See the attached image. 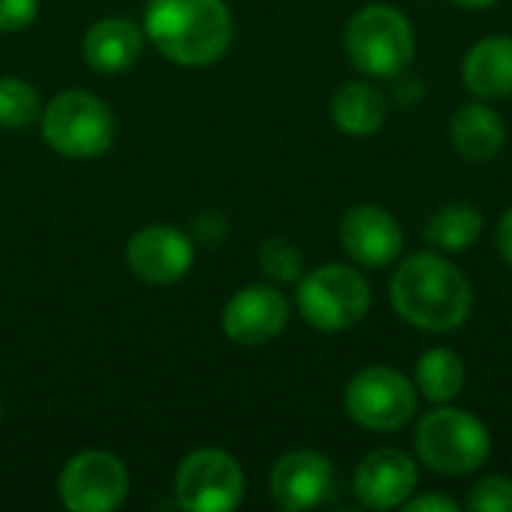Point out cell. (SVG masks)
Listing matches in <instances>:
<instances>
[{
	"instance_id": "1",
	"label": "cell",
	"mask_w": 512,
	"mask_h": 512,
	"mask_svg": "<svg viewBox=\"0 0 512 512\" xmlns=\"http://www.w3.org/2000/svg\"><path fill=\"white\" fill-rule=\"evenodd\" d=\"M390 303L423 333H453L471 318L474 288L444 252H414L390 279Z\"/></svg>"
},
{
	"instance_id": "2",
	"label": "cell",
	"mask_w": 512,
	"mask_h": 512,
	"mask_svg": "<svg viewBox=\"0 0 512 512\" xmlns=\"http://www.w3.org/2000/svg\"><path fill=\"white\" fill-rule=\"evenodd\" d=\"M144 36L171 63L201 69L231 48L234 18L225 0H147Z\"/></svg>"
},
{
	"instance_id": "3",
	"label": "cell",
	"mask_w": 512,
	"mask_h": 512,
	"mask_svg": "<svg viewBox=\"0 0 512 512\" xmlns=\"http://www.w3.org/2000/svg\"><path fill=\"white\" fill-rule=\"evenodd\" d=\"M414 447L423 465L444 477H465L492 456V432L486 423L462 408L441 405L420 417Z\"/></svg>"
},
{
	"instance_id": "4",
	"label": "cell",
	"mask_w": 512,
	"mask_h": 512,
	"mask_svg": "<svg viewBox=\"0 0 512 512\" xmlns=\"http://www.w3.org/2000/svg\"><path fill=\"white\" fill-rule=\"evenodd\" d=\"M345 51L363 75L396 78L414 60V27L396 6L369 3L351 15L345 27Z\"/></svg>"
},
{
	"instance_id": "5",
	"label": "cell",
	"mask_w": 512,
	"mask_h": 512,
	"mask_svg": "<svg viewBox=\"0 0 512 512\" xmlns=\"http://www.w3.org/2000/svg\"><path fill=\"white\" fill-rule=\"evenodd\" d=\"M297 309L321 333H345L372 309V288L348 264H324L297 282Z\"/></svg>"
},
{
	"instance_id": "6",
	"label": "cell",
	"mask_w": 512,
	"mask_h": 512,
	"mask_svg": "<svg viewBox=\"0 0 512 512\" xmlns=\"http://www.w3.org/2000/svg\"><path fill=\"white\" fill-rule=\"evenodd\" d=\"M114 135L111 108L87 90H66L42 111V141L66 159H99L114 144Z\"/></svg>"
},
{
	"instance_id": "7",
	"label": "cell",
	"mask_w": 512,
	"mask_h": 512,
	"mask_svg": "<svg viewBox=\"0 0 512 512\" xmlns=\"http://www.w3.org/2000/svg\"><path fill=\"white\" fill-rule=\"evenodd\" d=\"M417 387L390 366L360 369L345 387L348 417L369 432H399L417 414Z\"/></svg>"
},
{
	"instance_id": "8",
	"label": "cell",
	"mask_w": 512,
	"mask_h": 512,
	"mask_svg": "<svg viewBox=\"0 0 512 512\" xmlns=\"http://www.w3.org/2000/svg\"><path fill=\"white\" fill-rule=\"evenodd\" d=\"M177 507L186 512H231L246 495L240 462L216 447L192 450L174 477Z\"/></svg>"
},
{
	"instance_id": "9",
	"label": "cell",
	"mask_w": 512,
	"mask_h": 512,
	"mask_svg": "<svg viewBox=\"0 0 512 512\" xmlns=\"http://www.w3.org/2000/svg\"><path fill=\"white\" fill-rule=\"evenodd\" d=\"M57 492L69 512H114L129 495V471L114 453L84 450L63 465Z\"/></svg>"
},
{
	"instance_id": "10",
	"label": "cell",
	"mask_w": 512,
	"mask_h": 512,
	"mask_svg": "<svg viewBox=\"0 0 512 512\" xmlns=\"http://www.w3.org/2000/svg\"><path fill=\"white\" fill-rule=\"evenodd\" d=\"M291 306L273 285H249L237 291L222 309V333L243 348H261L282 336Z\"/></svg>"
},
{
	"instance_id": "11",
	"label": "cell",
	"mask_w": 512,
	"mask_h": 512,
	"mask_svg": "<svg viewBox=\"0 0 512 512\" xmlns=\"http://www.w3.org/2000/svg\"><path fill=\"white\" fill-rule=\"evenodd\" d=\"M129 270L147 285H174L195 264L192 237L174 225H147L126 246Z\"/></svg>"
},
{
	"instance_id": "12",
	"label": "cell",
	"mask_w": 512,
	"mask_h": 512,
	"mask_svg": "<svg viewBox=\"0 0 512 512\" xmlns=\"http://www.w3.org/2000/svg\"><path fill=\"white\" fill-rule=\"evenodd\" d=\"M339 243L363 267H387L402 255L405 234L399 219L378 204H357L339 222Z\"/></svg>"
},
{
	"instance_id": "13",
	"label": "cell",
	"mask_w": 512,
	"mask_h": 512,
	"mask_svg": "<svg viewBox=\"0 0 512 512\" xmlns=\"http://www.w3.org/2000/svg\"><path fill=\"white\" fill-rule=\"evenodd\" d=\"M420 483L417 462L396 450H372L354 471V495L369 510H396L402 507Z\"/></svg>"
},
{
	"instance_id": "14",
	"label": "cell",
	"mask_w": 512,
	"mask_h": 512,
	"mask_svg": "<svg viewBox=\"0 0 512 512\" xmlns=\"http://www.w3.org/2000/svg\"><path fill=\"white\" fill-rule=\"evenodd\" d=\"M333 492V465L324 453L291 450L270 471V495L285 512H303L324 504Z\"/></svg>"
},
{
	"instance_id": "15",
	"label": "cell",
	"mask_w": 512,
	"mask_h": 512,
	"mask_svg": "<svg viewBox=\"0 0 512 512\" xmlns=\"http://www.w3.org/2000/svg\"><path fill=\"white\" fill-rule=\"evenodd\" d=\"M144 48V30L129 18H102L84 33V60L90 69L117 75L138 63Z\"/></svg>"
},
{
	"instance_id": "16",
	"label": "cell",
	"mask_w": 512,
	"mask_h": 512,
	"mask_svg": "<svg viewBox=\"0 0 512 512\" xmlns=\"http://www.w3.org/2000/svg\"><path fill=\"white\" fill-rule=\"evenodd\" d=\"M462 84L477 99L512 96V36H486L462 60Z\"/></svg>"
},
{
	"instance_id": "17",
	"label": "cell",
	"mask_w": 512,
	"mask_h": 512,
	"mask_svg": "<svg viewBox=\"0 0 512 512\" xmlns=\"http://www.w3.org/2000/svg\"><path fill=\"white\" fill-rule=\"evenodd\" d=\"M450 138L462 159L492 162L507 144V126L492 105L468 102L450 120Z\"/></svg>"
},
{
	"instance_id": "18",
	"label": "cell",
	"mask_w": 512,
	"mask_h": 512,
	"mask_svg": "<svg viewBox=\"0 0 512 512\" xmlns=\"http://www.w3.org/2000/svg\"><path fill=\"white\" fill-rule=\"evenodd\" d=\"M330 114L339 132L351 138H369L381 132L387 120V96L372 81H348L336 90Z\"/></svg>"
},
{
	"instance_id": "19",
	"label": "cell",
	"mask_w": 512,
	"mask_h": 512,
	"mask_svg": "<svg viewBox=\"0 0 512 512\" xmlns=\"http://www.w3.org/2000/svg\"><path fill=\"white\" fill-rule=\"evenodd\" d=\"M414 378H417V390L435 402V405H450L468 381V369L465 360L450 351V348H429L426 354H420L417 366H414Z\"/></svg>"
},
{
	"instance_id": "20",
	"label": "cell",
	"mask_w": 512,
	"mask_h": 512,
	"mask_svg": "<svg viewBox=\"0 0 512 512\" xmlns=\"http://www.w3.org/2000/svg\"><path fill=\"white\" fill-rule=\"evenodd\" d=\"M483 213L474 207V204H468V201H453V204H447V207H441L432 219H429V225H426V240H429V246L432 249H438V252H450V255H456V252H465V249H471L477 240H480V234H483Z\"/></svg>"
},
{
	"instance_id": "21",
	"label": "cell",
	"mask_w": 512,
	"mask_h": 512,
	"mask_svg": "<svg viewBox=\"0 0 512 512\" xmlns=\"http://www.w3.org/2000/svg\"><path fill=\"white\" fill-rule=\"evenodd\" d=\"M42 117V99L36 87L18 75L0 78V126L9 132L27 129Z\"/></svg>"
},
{
	"instance_id": "22",
	"label": "cell",
	"mask_w": 512,
	"mask_h": 512,
	"mask_svg": "<svg viewBox=\"0 0 512 512\" xmlns=\"http://www.w3.org/2000/svg\"><path fill=\"white\" fill-rule=\"evenodd\" d=\"M258 264L267 279L279 285H297L306 273V258L300 246L288 237H270L258 249Z\"/></svg>"
},
{
	"instance_id": "23",
	"label": "cell",
	"mask_w": 512,
	"mask_h": 512,
	"mask_svg": "<svg viewBox=\"0 0 512 512\" xmlns=\"http://www.w3.org/2000/svg\"><path fill=\"white\" fill-rule=\"evenodd\" d=\"M465 507L474 512H512V480H507V477L480 480L468 492Z\"/></svg>"
},
{
	"instance_id": "24",
	"label": "cell",
	"mask_w": 512,
	"mask_h": 512,
	"mask_svg": "<svg viewBox=\"0 0 512 512\" xmlns=\"http://www.w3.org/2000/svg\"><path fill=\"white\" fill-rule=\"evenodd\" d=\"M39 0H0V30L3 33H21L36 21Z\"/></svg>"
},
{
	"instance_id": "25",
	"label": "cell",
	"mask_w": 512,
	"mask_h": 512,
	"mask_svg": "<svg viewBox=\"0 0 512 512\" xmlns=\"http://www.w3.org/2000/svg\"><path fill=\"white\" fill-rule=\"evenodd\" d=\"M225 234H228V219L216 210H207L192 222V237L198 243H219Z\"/></svg>"
},
{
	"instance_id": "26",
	"label": "cell",
	"mask_w": 512,
	"mask_h": 512,
	"mask_svg": "<svg viewBox=\"0 0 512 512\" xmlns=\"http://www.w3.org/2000/svg\"><path fill=\"white\" fill-rule=\"evenodd\" d=\"M405 512H459V504L447 495H438V492H429V495H420V498H408L405 504Z\"/></svg>"
},
{
	"instance_id": "27",
	"label": "cell",
	"mask_w": 512,
	"mask_h": 512,
	"mask_svg": "<svg viewBox=\"0 0 512 512\" xmlns=\"http://www.w3.org/2000/svg\"><path fill=\"white\" fill-rule=\"evenodd\" d=\"M495 243H498V252H501V258L507 261L512 267V207L501 216V222H498V231H495Z\"/></svg>"
},
{
	"instance_id": "28",
	"label": "cell",
	"mask_w": 512,
	"mask_h": 512,
	"mask_svg": "<svg viewBox=\"0 0 512 512\" xmlns=\"http://www.w3.org/2000/svg\"><path fill=\"white\" fill-rule=\"evenodd\" d=\"M453 6H462V9H486V6H492V3H498V0H450Z\"/></svg>"
},
{
	"instance_id": "29",
	"label": "cell",
	"mask_w": 512,
	"mask_h": 512,
	"mask_svg": "<svg viewBox=\"0 0 512 512\" xmlns=\"http://www.w3.org/2000/svg\"><path fill=\"white\" fill-rule=\"evenodd\" d=\"M0 417H3V408H0Z\"/></svg>"
}]
</instances>
